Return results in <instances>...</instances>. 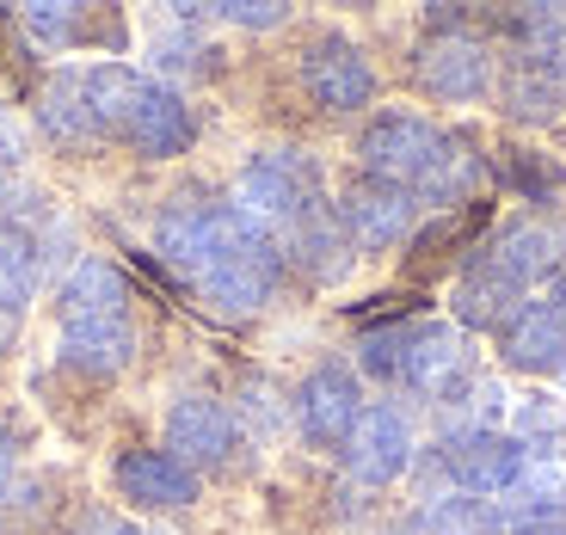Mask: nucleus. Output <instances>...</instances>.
<instances>
[{"mask_svg": "<svg viewBox=\"0 0 566 535\" xmlns=\"http://www.w3.org/2000/svg\"><path fill=\"white\" fill-rule=\"evenodd\" d=\"M412 395L438 400V407H455L468 381H474V352H468V333L462 326H443V321H419V326H400V376Z\"/></svg>", "mask_w": 566, "mask_h": 535, "instance_id": "nucleus-6", "label": "nucleus"}, {"mask_svg": "<svg viewBox=\"0 0 566 535\" xmlns=\"http://www.w3.org/2000/svg\"><path fill=\"white\" fill-rule=\"evenodd\" d=\"M38 124L56 148H93L99 124L86 105V74H50V86L38 93Z\"/></svg>", "mask_w": 566, "mask_h": 535, "instance_id": "nucleus-19", "label": "nucleus"}, {"mask_svg": "<svg viewBox=\"0 0 566 535\" xmlns=\"http://www.w3.org/2000/svg\"><path fill=\"white\" fill-rule=\"evenodd\" d=\"M112 480H117V493L142 511H179L198 499V468H185L172 450H124Z\"/></svg>", "mask_w": 566, "mask_h": 535, "instance_id": "nucleus-12", "label": "nucleus"}, {"mask_svg": "<svg viewBox=\"0 0 566 535\" xmlns=\"http://www.w3.org/2000/svg\"><path fill=\"white\" fill-rule=\"evenodd\" d=\"M302 86L321 112H364L376 99V69L352 38H314L302 50Z\"/></svg>", "mask_w": 566, "mask_h": 535, "instance_id": "nucleus-9", "label": "nucleus"}, {"mask_svg": "<svg viewBox=\"0 0 566 535\" xmlns=\"http://www.w3.org/2000/svg\"><path fill=\"white\" fill-rule=\"evenodd\" d=\"M321 167H314L302 148H265L241 167V185H234V210L253 216L271 240L290 234L308 210H321Z\"/></svg>", "mask_w": 566, "mask_h": 535, "instance_id": "nucleus-3", "label": "nucleus"}, {"mask_svg": "<svg viewBox=\"0 0 566 535\" xmlns=\"http://www.w3.org/2000/svg\"><path fill=\"white\" fill-rule=\"evenodd\" d=\"M424 529H431V535H505V517H499L493 499L438 493L431 505H424Z\"/></svg>", "mask_w": 566, "mask_h": 535, "instance_id": "nucleus-22", "label": "nucleus"}, {"mask_svg": "<svg viewBox=\"0 0 566 535\" xmlns=\"http://www.w3.org/2000/svg\"><path fill=\"white\" fill-rule=\"evenodd\" d=\"M124 302H129V283L112 259H81V265L62 277L56 290V308L62 326H81V321H124Z\"/></svg>", "mask_w": 566, "mask_h": 535, "instance_id": "nucleus-17", "label": "nucleus"}, {"mask_svg": "<svg viewBox=\"0 0 566 535\" xmlns=\"http://www.w3.org/2000/svg\"><path fill=\"white\" fill-rule=\"evenodd\" d=\"M86 535H142V529L124 517H86Z\"/></svg>", "mask_w": 566, "mask_h": 535, "instance_id": "nucleus-28", "label": "nucleus"}, {"mask_svg": "<svg viewBox=\"0 0 566 535\" xmlns=\"http://www.w3.org/2000/svg\"><path fill=\"white\" fill-rule=\"evenodd\" d=\"M560 450H566V424H560Z\"/></svg>", "mask_w": 566, "mask_h": 535, "instance_id": "nucleus-32", "label": "nucleus"}, {"mask_svg": "<svg viewBox=\"0 0 566 535\" xmlns=\"http://www.w3.org/2000/svg\"><path fill=\"white\" fill-rule=\"evenodd\" d=\"M419 86L443 105H474L493 93V56H486L481 38L468 31H443L419 50Z\"/></svg>", "mask_w": 566, "mask_h": 535, "instance_id": "nucleus-10", "label": "nucleus"}, {"mask_svg": "<svg viewBox=\"0 0 566 535\" xmlns=\"http://www.w3.org/2000/svg\"><path fill=\"white\" fill-rule=\"evenodd\" d=\"M530 462H536V450H524L517 431H450L438 443V468L450 474V493H474L493 505L530 474Z\"/></svg>", "mask_w": 566, "mask_h": 535, "instance_id": "nucleus-5", "label": "nucleus"}, {"mask_svg": "<svg viewBox=\"0 0 566 535\" xmlns=\"http://www.w3.org/2000/svg\"><path fill=\"white\" fill-rule=\"evenodd\" d=\"M86 105H93L99 141H124V148H136L148 160H172L198 141L191 105L167 81H148V74L124 69V62L86 69Z\"/></svg>", "mask_w": 566, "mask_h": 535, "instance_id": "nucleus-2", "label": "nucleus"}, {"mask_svg": "<svg viewBox=\"0 0 566 535\" xmlns=\"http://www.w3.org/2000/svg\"><path fill=\"white\" fill-rule=\"evenodd\" d=\"M283 246V259H296L302 271H308L314 283H333V277H345L352 271V240H345V228H339V216H333V203H321V210H308L290 234L277 240Z\"/></svg>", "mask_w": 566, "mask_h": 535, "instance_id": "nucleus-18", "label": "nucleus"}, {"mask_svg": "<svg viewBox=\"0 0 566 535\" xmlns=\"http://www.w3.org/2000/svg\"><path fill=\"white\" fill-rule=\"evenodd\" d=\"M450 302H455V326H462V333H505V326L517 321V308H524V283H511L505 271L481 253L462 277H455Z\"/></svg>", "mask_w": 566, "mask_h": 535, "instance_id": "nucleus-15", "label": "nucleus"}, {"mask_svg": "<svg viewBox=\"0 0 566 535\" xmlns=\"http://www.w3.org/2000/svg\"><path fill=\"white\" fill-rule=\"evenodd\" d=\"M357 419H364V388L345 364H314L296 381V431L314 450H345Z\"/></svg>", "mask_w": 566, "mask_h": 535, "instance_id": "nucleus-8", "label": "nucleus"}, {"mask_svg": "<svg viewBox=\"0 0 566 535\" xmlns=\"http://www.w3.org/2000/svg\"><path fill=\"white\" fill-rule=\"evenodd\" d=\"M13 326H19V314H7V308H0V345H13Z\"/></svg>", "mask_w": 566, "mask_h": 535, "instance_id": "nucleus-30", "label": "nucleus"}, {"mask_svg": "<svg viewBox=\"0 0 566 535\" xmlns=\"http://www.w3.org/2000/svg\"><path fill=\"white\" fill-rule=\"evenodd\" d=\"M486 259H493L511 283H524V290H530V283H554L566 271V228L548 222V216L511 222L505 234L486 246Z\"/></svg>", "mask_w": 566, "mask_h": 535, "instance_id": "nucleus-14", "label": "nucleus"}, {"mask_svg": "<svg viewBox=\"0 0 566 535\" xmlns=\"http://www.w3.org/2000/svg\"><path fill=\"white\" fill-rule=\"evenodd\" d=\"M31 296H38V240L19 222H0V308L25 314Z\"/></svg>", "mask_w": 566, "mask_h": 535, "instance_id": "nucleus-21", "label": "nucleus"}, {"mask_svg": "<svg viewBox=\"0 0 566 535\" xmlns=\"http://www.w3.org/2000/svg\"><path fill=\"white\" fill-rule=\"evenodd\" d=\"M548 314H554V321L566 326V271H560V277L548 283Z\"/></svg>", "mask_w": 566, "mask_h": 535, "instance_id": "nucleus-29", "label": "nucleus"}, {"mask_svg": "<svg viewBox=\"0 0 566 535\" xmlns=\"http://www.w3.org/2000/svg\"><path fill=\"white\" fill-rule=\"evenodd\" d=\"M511 535H566V499H560V505L530 511V517H517V523H511Z\"/></svg>", "mask_w": 566, "mask_h": 535, "instance_id": "nucleus-26", "label": "nucleus"}, {"mask_svg": "<svg viewBox=\"0 0 566 535\" xmlns=\"http://www.w3.org/2000/svg\"><path fill=\"white\" fill-rule=\"evenodd\" d=\"M167 450L185 468H222L234 455V412L210 395H185L167 412Z\"/></svg>", "mask_w": 566, "mask_h": 535, "instance_id": "nucleus-13", "label": "nucleus"}, {"mask_svg": "<svg viewBox=\"0 0 566 535\" xmlns=\"http://www.w3.org/2000/svg\"><path fill=\"white\" fill-rule=\"evenodd\" d=\"M19 167H25V136H19L13 117L0 112V179H13Z\"/></svg>", "mask_w": 566, "mask_h": 535, "instance_id": "nucleus-27", "label": "nucleus"}, {"mask_svg": "<svg viewBox=\"0 0 566 535\" xmlns=\"http://www.w3.org/2000/svg\"><path fill=\"white\" fill-rule=\"evenodd\" d=\"M499 357L524 376H560L566 381V326L548 314V302H524L517 321L499 333Z\"/></svg>", "mask_w": 566, "mask_h": 535, "instance_id": "nucleus-16", "label": "nucleus"}, {"mask_svg": "<svg viewBox=\"0 0 566 535\" xmlns=\"http://www.w3.org/2000/svg\"><path fill=\"white\" fill-rule=\"evenodd\" d=\"M412 455H419V443H412V419L400 407H364V419H357V431L345 437V468H352L364 486H388V480H400L412 468Z\"/></svg>", "mask_w": 566, "mask_h": 535, "instance_id": "nucleus-11", "label": "nucleus"}, {"mask_svg": "<svg viewBox=\"0 0 566 535\" xmlns=\"http://www.w3.org/2000/svg\"><path fill=\"white\" fill-rule=\"evenodd\" d=\"M505 179L524 191L530 203H548L554 191H560V167H548V160H536L530 148H511V160H505Z\"/></svg>", "mask_w": 566, "mask_h": 535, "instance_id": "nucleus-24", "label": "nucleus"}, {"mask_svg": "<svg viewBox=\"0 0 566 535\" xmlns=\"http://www.w3.org/2000/svg\"><path fill=\"white\" fill-rule=\"evenodd\" d=\"M443 148H450V129H438L431 117H419V112H382V117H369L364 136H357V167H364L369 179L400 185V191H412V198H419L424 179L438 172Z\"/></svg>", "mask_w": 566, "mask_h": 535, "instance_id": "nucleus-4", "label": "nucleus"}, {"mask_svg": "<svg viewBox=\"0 0 566 535\" xmlns=\"http://www.w3.org/2000/svg\"><path fill=\"white\" fill-rule=\"evenodd\" d=\"M136 357V333L129 321H81L62 326V364L81 369V376H117Z\"/></svg>", "mask_w": 566, "mask_h": 535, "instance_id": "nucleus-20", "label": "nucleus"}, {"mask_svg": "<svg viewBox=\"0 0 566 535\" xmlns=\"http://www.w3.org/2000/svg\"><path fill=\"white\" fill-rule=\"evenodd\" d=\"M210 19H222V25H247V31H271V25H283V7L277 0H216Z\"/></svg>", "mask_w": 566, "mask_h": 535, "instance_id": "nucleus-25", "label": "nucleus"}, {"mask_svg": "<svg viewBox=\"0 0 566 535\" xmlns=\"http://www.w3.org/2000/svg\"><path fill=\"white\" fill-rule=\"evenodd\" d=\"M25 31L50 50H69V43L93 38V19H86V7H25Z\"/></svg>", "mask_w": 566, "mask_h": 535, "instance_id": "nucleus-23", "label": "nucleus"}, {"mask_svg": "<svg viewBox=\"0 0 566 535\" xmlns=\"http://www.w3.org/2000/svg\"><path fill=\"white\" fill-rule=\"evenodd\" d=\"M155 240H160V259H167L172 271H185L191 290H198L210 308L259 314L277 296L283 246L253 222V216L234 210V203H210V198L167 203Z\"/></svg>", "mask_w": 566, "mask_h": 535, "instance_id": "nucleus-1", "label": "nucleus"}, {"mask_svg": "<svg viewBox=\"0 0 566 535\" xmlns=\"http://www.w3.org/2000/svg\"><path fill=\"white\" fill-rule=\"evenodd\" d=\"M333 216H339L345 240H352L357 253H388V246H400V240L412 234L419 198L400 191V185H382V179H369V172H357V179L339 191Z\"/></svg>", "mask_w": 566, "mask_h": 535, "instance_id": "nucleus-7", "label": "nucleus"}, {"mask_svg": "<svg viewBox=\"0 0 566 535\" xmlns=\"http://www.w3.org/2000/svg\"><path fill=\"white\" fill-rule=\"evenodd\" d=\"M7 468H13V437L0 431V474H7Z\"/></svg>", "mask_w": 566, "mask_h": 535, "instance_id": "nucleus-31", "label": "nucleus"}]
</instances>
